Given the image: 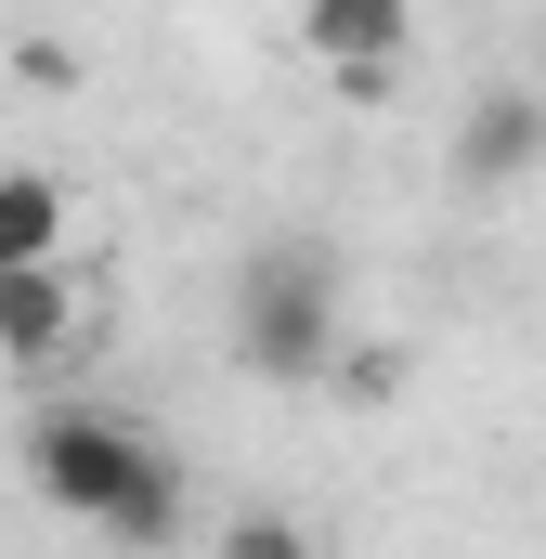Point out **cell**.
<instances>
[{
  "label": "cell",
  "instance_id": "obj_1",
  "mask_svg": "<svg viewBox=\"0 0 546 559\" xmlns=\"http://www.w3.org/2000/svg\"><path fill=\"white\" fill-rule=\"evenodd\" d=\"M26 481H39V508L105 521L118 547H169L182 534V468L131 417H105V404H52V417L26 429Z\"/></svg>",
  "mask_w": 546,
  "mask_h": 559
},
{
  "label": "cell",
  "instance_id": "obj_2",
  "mask_svg": "<svg viewBox=\"0 0 546 559\" xmlns=\"http://www.w3.org/2000/svg\"><path fill=\"white\" fill-rule=\"evenodd\" d=\"M235 352H248V378H286V391H312L325 365H339V286L312 248H261L248 286H235Z\"/></svg>",
  "mask_w": 546,
  "mask_h": 559
},
{
  "label": "cell",
  "instance_id": "obj_3",
  "mask_svg": "<svg viewBox=\"0 0 546 559\" xmlns=\"http://www.w3.org/2000/svg\"><path fill=\"white\" fill-rule=\"evenodd\" d=\"M299 52L352 105H391V79H404V52H416V0H299Z\"/></svg>",
  "mask_w": 546,
  "mask_h": 559
},
{
  "label": "cell",
  "instance_id": "obj_4",
  "mask_svg": "<svg viewBox=\"0 0 546 559\" xmlns=\"http://www.w3.org/2000/svg\"><path fill=\"white\" fill-rule=\"evenodd\" d=\"M66 338H79V286H66V261L0 274V365H52Z\"/></svg>",
  "mask_w": 546,
  "mask_h": 559
},
{
  "label": "cell",
  "instance_id": "obj_5",
  "mask_svg": "<svg viewBox=\"0 0 546 559\" xmlns=\"http://www.w3.org/2000/svg\"><path fill=\"white\" fill-rule=\"evenodd\" d=\"M546 156V92H495V105H468V131H455V169L468 182H521Z\"/></svg>",
  "mask_w": 546,
  "mask_h": 559
},
{
  "label": "cell",
  "instance_id": "obj_6",
  "mask_svg": "<svg viewBox=\"0 0 546 559\" xmlns=\"http://www.w3.org/2000/svg\"><path fill=\"white\" fill-rule=\"evenodd\" d=\"M66 235H79L66 182H52V169H0V274H26V261H66Z\"/></svg>",
  "mask_w": 546,
  "mask_h": 559
},
{
  "label": "cell",
  "instance_id": "obj_7",
  "mask_svg": "<svg viewBox=\"0 0 546 559\" xmlns=\"http://www.w3.org/2000/svg\"><path fill=\"white\" fill-rule=\"evenodd\" d=\"M13 79H26V92H79V52H66V39H26Z\"/></svg>",
  "mask_w": 546,
  "mask_h": 559
}]
</instances>
